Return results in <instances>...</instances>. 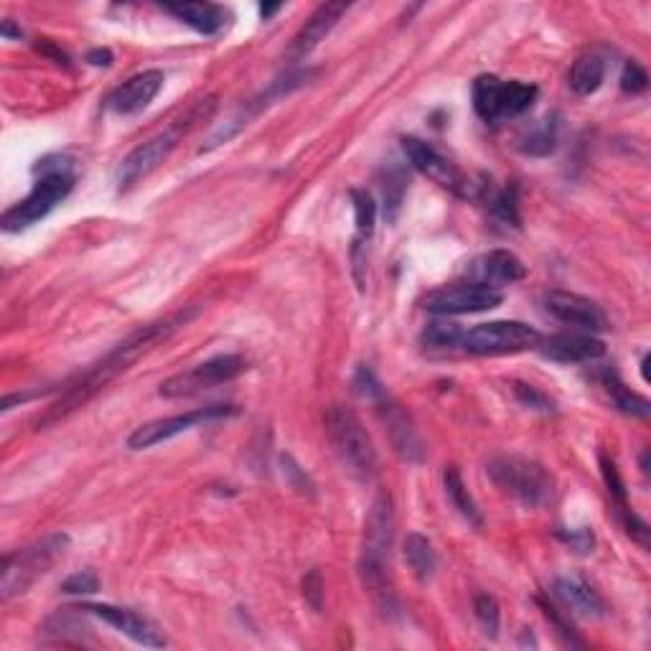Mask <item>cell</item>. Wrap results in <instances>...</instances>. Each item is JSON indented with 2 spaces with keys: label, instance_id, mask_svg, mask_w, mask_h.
I'll return each mask as SVG.
<instances>
[{
  "label": "cell",
  "instance_id": "f1b7e54d",
  "mask_svg": "<svg viewBox=\"0 0 651 651\" xmlns=\"http://www.w3.org/2000/svg\"><path fill=\"white\" fill-rule=\"evenodd\" d=\"M351 206H354V222H357L359 240H369L377 224V204L367 189H351Z\"/></svg>",
  "mask_w": 651,
  "mask_h": 651
},
{
  "label": "cell",
  "instance_id": "603a6c76",
  "mask_svg": "<svg viewBox=\"0 0 651 651\" xmlns=\"http://www.w3.org/2000/svg\"><path fill=\"white\" fill-rule=\"evenodd\" d=\"M405 560L407 568L412 570V575L420 580V583H430L435 578V570H438V555L433 550V542L428 540L420 532H410L405 537Z\"/></svg>",
  "mask_w": 651,
  "mask_h": 651
},
{
  "label": "cell",
  "instance_id": "44dd1931",
  "mask_svg": "<svg viewBox=\"0 0 651 651\" xmlns=\"http://www.w3.org/2000/svg\"><path fill=\"white\" fill-rule=\"evenodd\" d=\"M163 11L204 36H214L227 23V11L217 3H168V6H163Z\"/></svg>",
  "mask_w": 651,
  "mask_h": 651
},
{
  "label": "cell",
  "instance_id": "74e56055",
  "mask_svg": "<svg viewBox=\"0 0 651 651\" xmlns=\"http://www.w3.org/2000/svg\"><path fill=\"white\" fill-rule=\"evenodd\" d=\"M303 598H306V603L316 613L323 611V601H326V583H323V575L318 568H313L311 573L303 578Z\"/></svg>",
  "mask_w": 651,
  "mask_h": 651
},
{
  "label": "cell",
  "instance_id": "f6af8a7d",
  "mask_svg": "<svg viewBox=\"0 0 651 651\" xmlns=\"http://www.w3.org/2000/svg\"><path fill=\"white\" fill-rule=\"evenodd\" d=\"M41 51H44V54H49L51 59H54L56 64H64V67H69V56L64 54V51H59L56 49V46H51V44H44V46H39Z\"/></svg>",
  "mask_w": 651,
  "mask_h": 651
},
{
  "label": "cell",
  "instance_id": "7c38bea8",
  "mask_svg": "<svg viewBox=\"0 0 651 651\" xmlns=\"http://www.w3.org/2000/svg\"><path fill=\"white\" fill-rule=\"evenodd\" d=\"M184 130V120H179L171 130L156 135V138H151L148 143L138 145L135 151H130L128 156L123 158V163H120V168H117V186H120V191H128L130 186H135L140 179H145L148 173L156 171V168L171 156V151L176 148V140H179V135L184 133Z\"/></svg>",
  "mask_w": 651,
  "mask_h": 651
},
{
  "label": "cell",
  "instance_id": "30bf717a",
  "mask_svg": "<svg viewBox=\"0 0 651 651\" xmlns=\"http://www.w3.org/2000/svg\"><path fill=\"white\" fill-rule=\"evenodd\" d=\"M402 151H405L407 161H410V166L415 168V171L428 176L430 181H435V184L443 186V189L453 191V194L463 196V199L476 194L466 173H463L456 163L448 161L446 156H440L433 145L425 143V140L402 138Z\"/></svg>",
  "mask_w": 651,
  "mask_h": 651
},
{
  "label": "cell",
  "instance_id": "8d00e7d4",
  "mask_svg": "<svg viewBox=\"0 0 651 651\" xmlns=\"http://www.w3.org/2000/svg\"><path fill=\"white\" fill-rule=\"evenodd\" d=\"M62 590L69 593V596H92V593L100 590V578L92 570H82V573L69 575L62 583Z\"/></svg>",
  "mask_w": 651,
  "mask_h": 651
},
{
  "label": "cell",
  "instance_id": "484cf974",
  "mask_svg": "<svg viewBox=\"0 0 651 651\" xmlns=\"http://www.w3.org/2000/svg\"><path fill=\"white\" fill-rule=\"evenodd\" d=\"M555 148H557V123L555 117L550 115H547L545 120H540V123L532 125V128L519 138V151H522L524 156H535V158L550 156Z\"/></svg>",
  "mask_w": 651,
  "mask_h": 651
},
{
  "label": "cell",
  "instance_id": "277c9868",
  "mask_svg": "<svg viewBox=\"0 0 651 651\" xmlns=\"http://www.w3.org/2000/svg\"><path fill=\"white\" fill-rule=\"evenodd\" d=\"M67 550L69 537L64 532H56V535L44 537L34 545L3 557V570H0V596H3V601H11V598L26 593L41 575L49 573L56 562L67 555Z\"/></svg>",
  "mask_w": 651,
  "mask_h": 651
},
{
  "label": "cell",
  "instance_id": "8fae6325",
  "mask_svg": "<svg viewBox=\"0 0 651 651\" xmlns=\"http://www.w3.org/2000/svg\"><path fill=\"white\" fill-rule=\"evenodd\" d=\"M501 290L481 283L453 285V288L435 290L425 298V311L435 316H466V313H484L501 306Z\"/></svg>",
  "mask_w": 651,
  "mask_h": 651
},
{
  "label": "cell",
  "instance_id": "60d3db41",
  "mask_svg": "<svg viewBox=\"0 0 651 651\" xmlns=\"http://www.w3.org/2000/svg\"><path fill=\"white\" fill-rule=\"evenodd\" d=\"M283 473L295 491H301V494H311L313 491L311 479H308L306 471H303V468L298 466V463H295L290 456H283Z\"/></svg>",
  "mask_w": 651,
  "mask_h": 651
},
{
  "label": "cell",
  "instance_id": "e0dca14e",
  "mask_svg": "<svg viewBox=\"0 0 651 651\" xmlns=\"http://www.w3.org/2000/svg\"><path fill=\"white\" fill-rule=\"evenodd\" d=\"M542 357L557 364L596 362L606 354V344L590 334H555L540 341Z\"/></svg>",
  "mask_w": 651,
  "mask_h": 651
},
{
  "label": "cell",
  "instance_id": "7bdbcfd3",
  "mask_svg": "<svg viewBox=\"0 0 651 651\" xmlns=\"http://www.w3.org/2000/svg\"><path fill=\"white\" fill-rule=\"evenodd\" d=\"M560 540L568 542L573 550H578L580 555H588L593 552V532L590 529H575V532H560Z\"/></svg>",
  "mask_w": 651,
  "mask_h": 651
},
{
  "label": "cell",
  "instance_id": "9a60e30c",
  "mask_svg": "<svg viewBox=\"0 0 651 651\" xmlns=\"http://www.w3.org/2000/svg\"><path fill=\"white\" fill-rule=\"evenodd\" d=\"M82 611L90 613V616L102 618L107 626H112L115 631L133 639L135 644L151 646V649L166 646V636H163L148 618L138 616V613L130 611V608L110 606V603H87V606H82Z\"/></svg>",
  "mask_w": 651,
  "mask_h": 651
},
{
  "label": "cell",
  "instance_id": "8992f818",
  "mask_svg": "<svg viewBox=\"0 0 651 651\" xmlns=\"http://www.w3.org/2000/svg\"><path fill=\"white\" fill-rule=\"evenodd\" d=\"M44 168V176L34 184L31 194L23 201H18L16 206H11L0 224L6 232H21V229L34 227L36 222L46 217L56 204H62L69 196V191L74 189V173L69 168V161H64L62 166L51 168L49 163H41L39 171Z\"/></svg>",
  "mask_w": 651,
  "mask_h": 651
},
{
  "label": "cell",
  "instance_id": "f35d334b",
  "mask_svg": "<svg viewBox=\"0 0 651 651\" xmlns=\"http://www.w3.org/2000/svg\"><path fill=\"white\" fill-rule=\"evenodd\" d=\"M618 512H621V522H624L631 540H636L646 550V547H649V524H646L639 514L631 512L629 507H618Z\"/></svg>",
  "mask_w": 651,
  "mask_h": 651
},
{
  "label": "cell",
  "instance_id": "1f68e13d",
  "mask_svg": "<svg viewBox=\"0 0 651 651\" xmlns=\"http://www.w3.org/2000/svg\"><path fill=\"white\" fill-rule=\"evenodd\" d=\"M473 613H476V621H479L484 636L496 639V636H499V624H501V613H499V603H496V598L489 596V593H479V596H476V601H473Z\"/></svg>",
  "mask_w": 651,
  "mask_h": 651
},
{
  "label": "cell",
  "instance_id": "7a4b0ae2",
  "mask_svg": "<svg viewBox=\"0 0 651 651\" xmlns=\"http://www.w3.org/2000/svg\"><path fill=\"white\" fill-rule=\"evenodd\" d=\"M392 540H395V504H392L390 491H379L364 522L359 575H362L364 588L372 593V598L384 611L395 606L392 585L387 578V557H390Z\"/></svg>",
  "mask_w": 651,
  "mask_h": 651
},
{
  "label": "cell",
  "instance_id": "2e32d148",
  "mask_svg": "<svg viewBox=\"0 0 651 651\" xmlns=\"http://www.w3.org/2000/svg\"><path fill=\"white\" fill-rule=\"evenodd\" d=\"M163 82H166V77H163L161 69L135 74L107 97V107L117 115H135L156 100L158 92L163 90Z\"/></svg>",
  "mask_w": 651,
  "mask_h": 651
},
{
  "label": "cell",
  "instance_id": "f546056e",
  "mask_svg": "<svg viewBox=\"0 0 651 651\" xmlns=\"http://www.w3.org/2000/svg\"><path fill=\"white\" fill-rule=\"evenodd\" d=\"M537 97L535 84L524 82H504V120L507 117H519L532 107Z\"/></svg>",
  "mask_w": 651,
  "mask_h": 651
},
{
  "label": "cell",
  "instance_id": "5b68a950",
  "mask_svg": "<svg viewBox=\"0 0 651 651\" xmlns=\"http://www.w3.org/2000/svg\"><path fill=\"white\" fill-rule=\"evenodd\" d=\"M496 489L514 496L524 507H542L555 494V481L542 463L524 456H496L486 466Z\"/></svg>",
  "mask_w": 651,
  "mask_h": 651
},
{
  "label": "cell",
  "instance_id": "ab89813d",
  "mask_svg": "<svg viewBox=\"0 0 651 651\" xmlns=\"http://www.w3.org/2000/svg\"><path fill=\"white\" fill-rule=\"evenodd\" d=\"M649 87V77H646L644 69L636 62H629L624 69V77H621V90L629 92V95H639Z\"/></svg>",
  "mask_w": 651,
  "mask_h": 651
},
{
  "label": "cell",
  "instance_id": "d6986e66",
  "mask_svg": "<svg viewBox=\"0 0 651 651\" xmlns=\"http://www.w3.org/2000/svg\"><path fill=\"white\" fill-rule=\"evenodd\" d=\"M346 11H349L346 3H323V6H318L316 11H313V16L303 23L301 31L295 34L293 44H290L288 49L290 59H293V62L306 59V56L329 36L331 28L341 21V16H344Z\"/></svg>",
  "mask_w": 651,
  "mask_h": 651
},
{
  "label": "cell",
  "instance_id": "d4e9b609",
  "mask_svg": "<svg viewBox=\"0 0 651 651\" xmlns=\"http://www.w3.org/2000/svg\"><path fill=\"white\" fill-rule=\"evenodd\" d=\"M443 486H446V496H448V501L453 504V509H456V512L461 514L468 524H473V527H481V524H484V519H481L479 507H476L473 496L468 494L466 484H463L461 471H458L456 466L446 468V473H443Z\"/></svg>",
  "mask_w": 651,
  "mask_h": 651
},
{
  "label": "cell",
  "instance_id": "b9f144b4",
  "mask_svg": "<svg viewBox=\"0 0 651 651\" xmlns=\"http://www.w3.org/2000/svg\"><path fill=\"white\" fill-rule=\"evenodd\" d=\"M540 606H542V611H545V616L550 618L552 624H555L557 634H560L562 639H565V644H568V646H583V641L575 639L573 626L565 624V618H562L560 613H557V608H555V606H547V603H542V601H540Z\"/></svg>",
  "mask_w": 651,
  "mask_h": 651
},
{
  "label": "cell",
  "instance_id": "4fadbf2b",
  "mask_svg": "<svg viewBox=\"0 0 651 651\" xmlns=\"http://www.w3.org/2000/svg\"><path fill=\"white\" fill-rule=\"evenodd\" d=\"M545 308L552 318H557L565 326H575L583 331L606 329V313L596 301L585 295L568 293V290H550L545 295Z\"/></svg>",
  "mask_w": 651,
  "mask_h": 651
},
{
  "label": "cell",
  "instance_id": "83f0119b",
  "mask_svg": "<svg viewBox=\"0 0 651 651\" xmlns=\"http://www.w3.org/2000/svg\"><path fill=\"white\" fill-rule=\"evenodd\" d=\"M407 186H410V179H407V171L402 166H390L387 168V176H384L382 184V212L387 222H395L397 214L402 209V201H405Z\"/></svg>",
  "mask_w": 651,
  "mask_h": 651
},
{
  "label": "cell",
  "instance_id": "4dcf8cb0",
  "mask_svg": "<svg viewBox=\"0 0 651 651\" xmlns=\"http://www.w3.org/2000/svg\"><path fill=\"white\" fill-rule=\"evenodd\" d=\"M491 217L499 219L507 227H519V206H517V189H501L489 196Z\"/></svg>",
  "mask_w": 651,
  "mask_h": 651
},
{
  "label": "cell",
  "instance_id": "ffe728a7",
  "mask_svg": "<svg viewBox=\"0 0 651 651\" xmlns=\"http://www.w3.org/2000/svg\"><path fill=\"white\" fill-rule=\"evenodd\" d=\"M552 593H555L557 601L565 608H570L575 616L601 618L603 613H606L603 598L580 578H557L555 583H552Z\"/></svg>",
  "mask_w": 651,
  "mask_h": 651
},
{
  "label": "cell",
  "instance_id": "836d02e7",
  "mask_svg": "<svg viewBox=\"0 0 651 651\" xmlns=\"http://www.w3.org/2000/svg\"><path fill=\"white\" fill-rule=\"evenodd\" d=\"M354 392H357L362 400H369V402H379L384 395H387L382 382L377 379V374H374L369 367L357 369V374H354Z\"/></svg>",
  "mask_w": 651,
  "mask_h": 651
},
{
  "label": "cell",
  "instance_id": "ee69618b",
  "mask_svg": "<svg viewBox=\"0 0 651 651\" xmlns=\"http://www.w3.org/2000/svg\"><path fill=\"white\" fill-rule=\"evenodd\" d=\"M87 62L92 64V67H110L112 64V51L110 49H92L87 51Z\"/></svg>",
  "mask_w": 651,
  "mask_h": 651
},
{
  "label": "cell",
  "instance_id": "52a82bcc",
  "mask_svg": "<svg viewBox=\"0 0 651 651\" xmlns=\"http://www.w3.org/2000/svg\"><path fill=\"white\" fill-rule=\"evenodd\" d=\"M542 334L522 321H491L479 323L473 329L463 331L461 346L476 357H507L522 351L537 349Z\"/></svg>",
  "mask_w": 651,
  "mask_h": 651
},
{
  "label": "cell",
  "instance_id": "d6a6232c",
  "mask_svg": "<svg viewBox=\"0 0 651 651\" xmlns=\"http://www.w3.org/2000/svg\"><path fill=\"white\" fill-rule=\"evenodd\" d=\"M461 336H463V329L458 326V323L435 321V323H430L428 329H425L423 339L428 341L430 346H440V349H446V346H461Z\"/></svg>",
  "mask_w": 651,
  "mask_h": 651
},
{
  "label": "cell",
  "instance_id": "3957f363",
  "mask_svg": "<svg viewBox=\"0 0 651 651\" xmlns=\"http://www.w3.org/2000/svg\"><path fill=\"white\" fill-rule=\"evenodd\" d=\"M323 420H326L331 446H334L346 471L359 481H372L379 466L377 451H374L372 438H369L357 412L344 405H331Z\"/></svg>",
  "mask_w": 651,
  "mask_h": 651
},
{
  "label": "cell",
  "instance_id": "ba28073f",
  "mask_svg": "<svg viewBox=\"0 0 651 651\" xmlns=\"http://www.w3.org/2000/svg\"><path fill=\"white\" fill-rule=\"evenodd\" d=\"M237 412H240V407L234 405H206L189 412H181V415H171V418L151 420V423H145L133 430V435L128 438V448L130 451H148V448L161 446L166 440L176 438V435L181 433H189V430L199 428V425L234 418Z\"/></svg>",
  "mask_w": 651,
  "mask_h": 651
},
{
  "label": "cell",
  "instance_id": "bcb514c9",
  "mask_svg": "<svg viewBox=\"0 0 651 651\" xmlns=\"http://www.w3.org/2000/svg\"><path fill=\"white\" fill-rule=\"evenodd\" d=\"M278 11H280V6H260V16L265 18V21H268V18H273Z\"/></svg>",
  "mask_w": 651,
  "mask_h": 651
},
{
  "label": "cell",
  "instance_id": "6da1fadb",
  "mask_svg": "<svg viewBox=\"0 0 651 651\" xmlns=\"http://www.w3.org/2000/svg\"><path fill=\"white\" fill-rule=\"evenodd\" d=\"M189 318L191 313H179V316L151 323V326H145V329L135 331L133 336H128V339H125L120 346H115V349H112L100 364H95L90 372L84 374L77 384H72V387L64 392V397H59V402L51 405L49 415H46L44 420H39V428L41 425H49V423H56V420L67 418L69 412L82 407L84 402H90L97 392L105 390L112 379L120 377L123 372H128V369L133 367L143 354H148L153 346L161 344L168 334H173L179 326H184Z\"/></svg>",
  "mask_w": 651,
  "mask_h": 651
},
{
  "label": "cell",
  "instance_id": "d590c367",
  "mask_svg": "<svg viewBox=\"0 0 651 651\" xmlns=\"http://www.w3.org/2000/svg\"><path fill=\"white\" fill-rule=\"evenodd\" d=\"M514 395H517V400L522 402L524 407H529V410H540V412L555 410V402H552L545 392H540L537 387H532V384L517 382L514 384Z\"/></svg>",
  "mask_w": 651,
  "mask_h": 651
},
{
  "label": "cell",
  "instance_id": "7402d4cb",
  "mask_svg": "<svg viewBox=\"0 0 651 651\" xmlns=\"http://www.w3.org/2000/svg\"><path fill=\"white\" fill-rule=\"evenodd\" d=\"M473 110L484 123H499L504 120V79L494 74H481L473 82Z\"/></svg>",
  "mask_w": 651,
  "mask_h": 651
},
{
  "label": "cell",
  "instance_id": "9c48e42d",
  "mask_svg": "<svg viewBox=\"0 0 651 651\" xmlns=\"http://www.w3.org/2000/svg\"><path fill=\"white\" fill-rule=\"evenodd\" d=\"M242 372H247L245 357H240V354H219V357L196 364L189 372H179L168 377L161 384V395L168 397V400L199 395V392L212 390V387H219L224 382H232Z\"/></svg>",
  "mask_w": 651,
  "mask_h": 651
},
{
  "label": "cell",
  "instance_id": "ac0fdd59",
  "mask_svg": "<svg viewBox=\"0 0 651 651\" xmlns=\"http://www.w3.org/2000/svg\"><path fill=\"white\" fill-rule=\"evenodd\" d=\"M473 283L489 285V288H504V285L519 283L527 278V268L514 252L509 250H491L481 255L479 260H473L471 265Z\"/></svg>",
  "mask_w": 651,
  "mask_h": 651
},
{
  "label": "cell",
  "instance_id": "5bb4252c",
  "mask_svg": "<svg viewBox=\"0 0 651 651\" xmlns=\"http://www.w3.org/2000/svg\"><path fill=\"white\" fill-rule=\"evenodd\" d=\"M374 405H377L379 418H382L384 430L390 435V443L397 456L405 463H423L425 446L423 440H420L418 430H415V425H412V420L407 418V412L402 410L400 405H395L387 395L379 402H374Z\"/></svg>",
  "mask_w": 651,
  "mask_h": 651
},
{
  "label": "cell",
  "instance_id": "e575fe53",
  "mask_svg": "<svg viewBox=\"0 0 651 651\" xmlns=\"http://www.w3.org/2000/svg\"><path fill=\"white\" fill-rule=\"evenodd\" d=\"M601 473H603V481H606L608 486V494L616 499L618 507H626V484L624 479H621V473H618L613 458H608L606 453H601Z\"/></svg>",
  "mask_w": 651,
  "mask_h": 651
},
{
  "label": "cell",
  "instance_id": "cb8c5ba5",
  "mask_svg": "<svg viewBox=\"0 0 651 651\" xmlns=\"http://www.w3.org/2000/svg\"><path fill=\"white\" fill-rule=\"evenodd\" d=\"M603 79H606V62L598 54H583L570 69L568 84L575 95L590 97L601 90Z\"/></svg>",
  "mask_w": 651,
  "mask_h": 651
},
{
  "label": "cell",
  "instance_id": "4316f807",
  "mask_svg": "<svg viewBox=\"0 0 651 651\" xmlns=\"http://www.w3.org/2000/svg\"><path fill=\"white\" fill-rule=\"evenodd\" d=\"M603 387L611 395L613 405L618 410L624 412V415H634V418H649V400L636 392H631L621 379L616 377V372H606L603 374Z\"/></svg>",
  "mask_w": 651,
  "mask_h": 651
}]
</instances>
